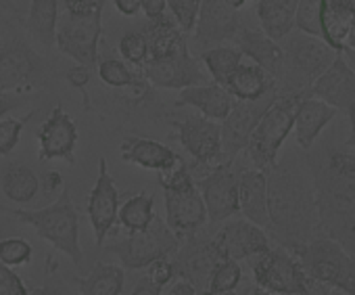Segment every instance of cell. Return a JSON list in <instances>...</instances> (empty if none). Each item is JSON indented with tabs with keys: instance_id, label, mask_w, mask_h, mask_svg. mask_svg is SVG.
<instances>
[{
	"instance_id": "5bb4252c",
	"label": "cell",
	"mask_w": 355,
	"mask_h": 295,
	"mask_svg": "<svg viewBox=\"0 0 355 295\" xmlns=\"http://www.w3.org/2000/svg\"><path fill=\"white\" fill-rule=\"evenodd\" d=\"M245 168L234 162H224L214 168L205 178L199 180V189L203 193L209 222L220 224L241 214V174Z\"/></svg>"
},
{
	"instance_id": "ab89813d",
	"label": "cell",
	"mask_w": 355,
	"mask_h": 295,
	"mask_svg": "<svg viewBox=\"0 0 355 295\" xmlns=\"http://www.w3.org/2000/svg\"><path fill=\"white\" fill-rule=\"evenodd\" d=\"M34 113L36 111H30L24 117H11V115H7V117L0 119V158L9 155L15 149L19 138H21V132H24L26 124L34 117Z\"/></svg>"
},
{
	"instance_id": "cb8c5ba5",
	"label": "cell",
	"mask_w": 355,
	"mask_h": 295,
	"mask_svg": "<svg viewBox=\"0 0 355 295\" xmlns=\"http://www.w3.org/2000/svg\"><path fill=\"white\" fill-rule=\"evenodd\" d=\"M195 107L199 109L205 117L216 119V121H224L230 111L236 105V99L228 92L226 86L211 82V84H203V86H191L184 88L178 94V99L173 101V107Z\"/></svg>"
},
{
	"instance_id": "ee69618b",
	"label": "cell",
	"mask_w": 355,
	"mask_h": 295,
	"mask_svg": "<svg viewBox=\"0 0 355 295\" xmlns=\"http://www.w3.org/2000/svg\"><path fill=\"white\" fill-rule=\"evenodd\" d=\"M146 276L157 283L159 287H165L169 285L173 278H175V264H173V258H159L155 260L148 268H146Z\"/></svg>"
},
{
	"instance_id": "484cf974",
	"label": "cell",
	"mask_w": 355,
	"mask_h": 295,
	"mask_svg": "<svg viewBox=\"0 0 355 295\" xmlns=\"http://www.w3.org/2000/svg\"><path fill=\"white\" fill-rule=\"evenodd\" d=\"M355 19V0H322L324 42L338 55H347V38Z\"/></svg>"
},
{
	"instance_id": "60d3db41",
	"label": "cell",
	"mask_w": 355,
	"mask_h": 295,
	"mask_svg": "<svg viewBox=\"0 0 355 295\" xmlns=\"http://www.w3.org/2000/svg\"><path fill=\"white\" fill-rule=\"evenodd\" d=\"M34 255V247L30 241L21 237H9V239H0V262L7 266H24L30 264Z\"/></svg>"
},
{
	"instance_id": "8d00e7d4",
	"label": "cell",
	"mask_w": 355,
	"mask_h": 295,
	"mask_svg": "<svg viewBox=\"0 0 355 295\" xmlns=\"http://www.w3.org/2000/svg\"><path fill=\"white\" fill-rule=\"evenodd\" d=\"M241 280H243L241 264L236 260H224L214 268L205 295H218V293L234 291L241 285Z\"/></svg>"
},
{
	"instance_id": "f1b7e54d",
	"label": "cell",
	"mask_w": 355,
	"mask_h": 295,
	"mask_svg": "<svg viewBox=\"0 0 355 295\" xmlns=\"http://www.w3.org/2000/svg\"><path fill=\"white\" fill-rule=\"evenodd\" d=\"M142 32L148 40L150 59H165L189 47L187 34L173 19H169V15L159 22H146Z\"/></svg>"
},
{
	"instance_id": "9a60e30c",
	"label": "cell",
	"mask_w": 355,
	"mask_h": 295,
	"mask_svg": "<svg viewBox=\"0 0 355 295\" xmlns=\"http://www.w3.org/2000/svg\"><path fill=\"white\" fill-rule=\"evenodd\" d=\"M276 99H278V88L257 101H236L230 115L222 121V144L228 162H234L241 151H247V144L259 119Z\"/></svg>"
},
{
	"instance_id": "d6986e66",
	"label": "cell",
	"mask_w": 355,
	"mask_h": 295,
	"mask_svg": "<svg viewBox=\"0 0 355 295\" xmlns=\"http://www.w3.org/2000/svg\"><path fill=\"white\" fill-rule=\"evenodd\" d=\"M214 235L226 260H249L274 247L268 230L247 218L226 220Z\"/></svg>"
},
{
	"instance_id": "d4e9b609",
	"label": "cell",
	"mask_w": 355,
	"mask_h": 295,
	"mask_svg": "<svg viewBox=\"0 0 355 295\" xmlns=\"http://www.w3.org/2000/svg\"><path fill=\"white\" fill-rule=\"evenodd\" d=\"M241 216L261 228H270L268 174L257 168H245L241 174Z\"/></svg>"
},
{
	"instance_id": "7bdbcfd3",
	"label": "cell",
	"mask_w": 355,
	"mask_h": 295,
	"mask_svg": "<svg viewBox=\"0 0 355 295\" xmlns=\"http://www.w3.org/2000/svg\"><path fill=\"white\" fill-rule=\"evenodd\" d=\"M0 295H30V287L24 278L3 262H0Z\"/></svg>"
},
{
	"instance_id": "11a10c76",
	"label": "cell",
	"mask_w": 355,
	"mask_h": 295,
	"mask_svg": "<svg viewBox=\"0 0 355 295\" xmlns=\"http://www.w3.org/2000/svg\"><path fill=\"white\" fill-rule=\"evenodd\" d=\"M224 3L228 5V7H232V9H236V11H241L245 5H247V0H224Z\"/></svg>"
},
{
	"instance_id": "d6a6232c",
	"label": "cell",
	"mask_w": 355,
	"mask_h": 295,
	"mask_svg": "<svg viewBox=\"0 0 355 295\" xmlns=\"http://www.w3.org/2000/svg\"><path fill=\"white\" fill-rule=\"evenodd\" d=\"M40 191V180L32 168L24 164H11L3 172V193L9 201L30 203Z\"/></svg>"
},
{
	"instance_id": "681fc988",
	"label": "cell",
	"mask_w": 355,
	"mask_h": 295,
	"mask_svg": "<svg viewBox=\"0 0 355 295\" xmlns=\"http://www.w3.org/2000/svg\"><path fill=\"white\" fill-rule=\"evenodd\" d=\"M42 187H44V193L46 195H55L57 191L65 189V183H63V176L53 170V172H46L42 176Z\"/></svg>"
},
{
	"instance_id": "f35d334b",
	"label": "cell",
	"mask_w": 355,
	"mask_h": 295,
	"mask_svg": "<svg viewBox=\"0 0 355 295\" xmlns=\"http://www.w3.org/2000/svg\"><path fill=\"white\" fill-rule=\"evenodd\" d=\"M203 0H167V9L171 11L173 22L189 36L195 32L199 15H201Z\"/></svg>"
},
{
	"instance_id": "680465c9",
	"label": "cell",
	"mask_w": 355,
	"mask_h": 295,
	"mask_svg": "<svg viewBox=\"0 0 355 295\" xmlns=\"http://www.w3.org/2000/svg\"><path fill=\"white\" fill-rule=\"evenodd\" d=\"M251 3H257V5H259V3H261V0H251Z\"/></svg>"
},
{
	"instance_id": "8992f818",
	"label": "cell",
	"mask_w": 355,
	"mask_h": 295,
	"mask_svg": "<svg viewBox=\"0 0 355 295\" xmlns=\"http://www.w3.org/2000/svg\"><path fill=\"white\" fill-rule=\"evenodd\" d=\"M19 222L36 228L57 251H63L76 266H82L84 251L80 245V214L73 205L71 191L65 185L55 203L40 210H7Z\"/></svg>"
},
{
	"instance_id": "f546056e",
	"label": "cell",
	"mask_w": 355,
	"mask_h": 295,
	"mask_svg": "<svg viewBox=\"0 0 355 295\" xmlns=\"http://www.w3.org/2000/svg\"><path fill=\"white\" fill-rule=\"evenodd\" d=\"M297 5L299 0H261L257 5L261 30L278 42L284 40L295 30Z\"/></svg>"
},
{
	"instance_id": "3957f363",
	"label": "cell",
	"mask_w": 355,
	"mask_h": 295,
	"mask_svg": "<svg viewBox=\"0 0 355 295\" xmlns=\"http://www.w3.org/2000/svg\"><path fill=\"white\" fill-rule=\"evenodd\" d=\"M165 199V222L182 243L199 235L209 222L207 205L191 166L182 160L167 172H159Z\"/></svg>"
},
{
	"instance_id": "6f0895ef",
	"label": "cell",
	"mask_w": 355,
	"mask_h": 295,
	"mask_svg": "<svg viewBox=\"0 0 355 295\" xmlns=\"http://www.w3.org/2000/svg\"><path fill=\"white\" fill-rule=\"evenodd\" d=\"M218 295H236V291H226V293H218Z\"/></svg>"
},
{
	"instance_id": "816d5d0a",
	"label": "cell",
	"mask_w": 355,
	"mask_h": 295,
	"mask_svg": "<svg viewBox=\"0 0 355 295\" xmlns=\"http://www.w3.org/2000/svg\"><path fill=\"white\" fill-rule=\"evenodd\" d=\"M113 5L125 17H134L142 11V0H113Z\"/></svg>"
},
{
	"instance_id": "b9f144b4",
	"label": "cell",
	"mask_w": 355,
	"mask_h": 295,
	"mask_svg": "<svg viewBox=\"0 0 355 295\" xmlns=\"http://www.w3.org/2000/svg\"><path fill=\"white\" fill-rule=\"evenodd\" d=\"M92 67H86V65H73L65 71V80L69 82L71 88H76L80 94H82V101H84V109L90 111V92H88V86L92 82Z\"/></svg>"
},
{
	"instance_id": "f907efd6",
	"label": "cell",
	"mask_w": 355,
	"mask_h": 295,
	"mask_svg": "<svg viewBox=\"0 0 355 295\" xmlns=\"http://www.w3.org/2000/svg\"><path fill=\"white\" fill-rule=\"evenodd\" d=\"M161 291H163V287H159L157 283H153V280L144 274V276L138 278V283H136L132 295H161Z\"/></svg>"
},
{
	"instance_id": "5b68a950",
	"label": "cell",
	"mask_w": 355,
	"mask_h": 295,
	"mask_svg": "<svg viewBox=\"0 0 355 295\" xmlns=\"http://www.w3.org/2000/svg\"><path fill=\"white\" fill-rule=\"evenodd\" d=\"M284 67L276 82L282 96H307L313 82L336 61L338 53L332 51L322 38L293 30L284 40Z\"/></svg>"
},
{
	"instance_id": "52a82bcc",
	"label": "cell",
	"mask_w": 355,
	"mask_h": 295,
	"mask_svg": "<svg viewBox=\"0 0 355 295\" xmlns=\"http://www.w3.org/2000/svg\"><path fill=\"white\" fill-rule=\"evenodd\" d=\"M55 80V67L46 55L32 42L28 30H19L0 59V92L30 94L49 88Z\"/></svg>"
},
{
	"instance_id": "4dcf8cb0",
	"label": "cell",
	"mask_w": 355,
	"mask_h": 295,
	"mask_svg": "<svg viewBox=\"0 0 355 295\" xmlns=\"http://www.w3.org/2000/svg\"><path fill=\"white\" fill-rule=\"evenodd\" d=\"M73 283L80 295H121L125 272L123 266L98 262L86 276H78Z\"/></svg>"
},
{
	"instance_id": "836d02e7",
	"label": "cell",
	"mask_w": 355,
	"mask_h": 295,
	"mask_svg": "<svg viewBox=\"0 0 355 295\" xmlns=\"http://www.w3.org/2000/svg\"><path fill=\"white\" fill-rule=\"evenodd\" d=\"M243 57L245 55L241 53V49L230 47V44H222V47L209 49V51H205V53L199 55V59L205 65V69L211 76V80L218 82V84H222V86L228 82V78L243 63Z\"/></svg>"
},
{
	"instance_id": "ba28073f",
	"label": "cell",
	"mask_w": 355,
	"mask_h": 295,
	"mask_svg": "<svg viewBox=\"0 0 355 295\" xmlns=\"http://www.w3.org/2000/svg\"><path fill=\"white\" fill-rule=\"evenodd\" d=\"M295 255L313 283L355 295V255L338 241L322 235L295 251Z\"/></svg>"
},
{
	"instance_id": "603a6c76",
	"label": "cell",
	"mask_w": 355,
	"mask_h": 295,
	"mask_svg": "<svg viewBox=\"0 0 355 295\" xmlns=\"http://www.w3.org/2000/svg\"><path fill=\"white\" fill-rule=\"evenodd\" d=\"M338 109L332 105L315 99V96H303L295 111V138L301 151H309L313 142L320 138L324 128L336 117Z\"/></svg>"
},
{
	"instance_id": "2e32d148",
	"label": "cell",
	"mask_w": 355,
	"mask_h": 295,
	"mask_svg": "<svg viewBox=\"0 0 355 295\" xmlns=\"http://www.w3.org/2000/svg\"><path fill=\"white\" fill-rule=\"evenodd\" d=\"M241 28L243 22L236 9L228 7L224 0H203L201 15L193 32V49L201 55L209 49L234 42Z\"/></svg>"
},
{
	"instance_id": "8fae6325",
	"label": "cell",
	"mask_w": 355,
	"mask_h": 295,
	"mask_svg": "<svg viewBox=\"0 0 355 295\" xmlns=\"http://www.w3.org/2000/svg\"><path fill=\"white\" fill-rule=\"evenodd\" d=\"M299 101V96L278 94L272 107L263 113L247 144V158L253 168L268 172L276 166L282 144L295 128V111Z\"/></svg>"
},
{
	"instance_id": "e0dca14e",
	"label": "cell",
	"mask_w": 355,
	"mask_h": 295,
	"mask_svg": "<svg viewBox=\"0 0 355 295\" xmlns=\"http://www.w3.org/2000/svg\"><path fill=\"white\" fill-rule=\"evenodd\" d=\"M36 138L40 142L38 160H63L69 166H76V144L80 138L76 121L67 115L63 105H57L44 124L36 130Z\"/></svg>"
},
{
	"instance_id": "f6af8a7d",
	"label": "cell",
	"mask_w": 355,
	"mask_h": 295,
	"mask_svg": "<svg viewBox=\"0 0 355 295\" xmlns=\"http://www.w3.org/2000/svg\"><path fill=\"white\" fill-rule=\"evenodd\" d=\"M30 295H80L78 287H71L65 280H46L42 285H32Z\"/></svg>"
},
{
	"instance_id": "6da1fadb",
	"label": "cell",
	"mask_w": 355,
	"mask_h": 295,
	"mask_svg": "<svg viewBox=\"0 0 355 295\" xmlns=\"http://www.w3.org/2000/svg\"><path fill=\"white\" fill-rule=\"evenodd\" d=\"M266 174L270 201L268 233L272 241L295 253L324 235L305 151L303 158L299 151H288Z\"/></svg>"
},
{
	"instance_id": "44dd1931",
	"label": "cell",
	"mask_w": 355,
	"mask_h": 295,
	"mask_svg": "<svg viewBox=\"0 0 355 295\" xmlns=\"http://www.w3.org/2000/svg\"><path fill=\"white\" fill-rule=\"evenodd\" d=\"M119 151H121L123 162L134 164L144 170H157V172H167L182 162V158L173 149H169L167 144L146 138V136H138V134L123 136Z\"/></svg>"
},
{
	"instance_id": "277c9868",
	"label": "cell",
	"mask_w": 355,
	"mask_h": 295,
	"mask_svg": "<svg viewBox=\"0 0 355 295\" xmlns=\"http://www.w3.org/2000/svg\"><path fill=\"white\" fill-rule=\"evenodd\" d=\"M107 0H63L57 47L78 65L96 67L103 40V9Z\"/></svg>"
},
{
	"instance_id": "c3c4849f",
	"label": "cell",
	"mask_w": 355,
	"mask_h": 295,
	"mask_svg": "<svg viewBox=\"0 0 355 295\" xmlns=\"http://www.w3.org/2000/svg\"><path fill=\"white\" fill-rule=\"evenodd\" d=\"M26 103H28V99L24 94H5V92H0V119L7 117V113L19 109Z\"/></svg>"
},
{
	"instance_id": "1f68e13d",
	"label": "cell",
	"mask_w": 355,
	"mask_h": 295,
	"mask_svg": "<svg viewBox=\"0 0 355 295\" xmlns=\"http://www.w3.org/2000/svg\"><path fill=\"white\" fill-rule=\"evenodd\" d=\"M96 76L109 90H125L144 80V74L140 67H132L123 59H117L113 55H103L96 65Z\"/></svg>"
},
{
	"instance_id": "f5cc1de1",
	"label": "cell",
	"mask_w": 355,
	"mask_h": 295,
	"mask_svg": "<svg viewBox=\"0 0 355 295\" xmlns=\"http://www.w3.org/2000/svg\"><path fill=\"white\" fill-rule=\"evenodd\" d=\"M347 115H349V121H351V130H349V136L345 138V142L351 146V149H355V107Z\"/></svg>"
},
{
	"instance_id": "7402d4cb",
	"label": "cell",
	"mask_w": 355,
	"mask_h": 295,
	"mask_svg": "<svg viewBox=\"0 0 355 295\" xmlns=\"http://www.w3.org/2000/svg\"><path fill=\"white\" fill-rule=\"evenodd\" d=\"M234 47L278 82L284 67V49L278 40L270 38L263 30L243 26L234 38Z\"/></svg>"
},
{
	"instance_id": "e575fe53",
	"label": "cell",
	"mask_w": 355,
	"mask_h": 295,
	"mask_svg": "<svg viewBox=\"0 0 355 295\" xmlns=\"http://www.w3.org/2000/svg\"><path fill=\"white\" fill-rule=\"evenodd\" d=\"M157 218L155 214V201L148 193H138L132 195L125 203H121L119 208V224L128 230V233H136V230H144L153 224V220Z\"/></svg>"
},
{
	"instance_id": "db71d44e",
	"label": "cell",
	"mask_w": 355,
	"mask_h": 295,
	"mask_svg": "<svg viewBox=\"0 0 355 295\" xmlns=\"http://www.w3.org/2000/svg\"><path fill=\"white\" fill-rule=\"evenodd\" d=\"M347 49L355 51V19H353V26H351V32H349V38H347Z\"/></svg>"
},
{
	"instance_id": "9f6ffc18",
	"label": "cell",
	"mask_w": 355,
	"mask_h": 295,
	"mask_svg": "<svg viewBox=\"0 0 355 295\" xmlns=\"http://www.w3.org/2000/svg\"><path fill=\"white\" fill-rule=\"evenodd\" d=\"M249 295H276V293H270V291H266V289H261V287H253L251 291H249Z\"/></svg>"
},
{
	"instance_id": "7c38bea8",
	"label": "cell",
	"mask_w": 355,
	"mask_h": 295,
	"mask_svg": "<svg viewBox=\"0 0 355 295\" xmlns=\"http://www.w3.org/2000/svg\"><path fill=\"white\" fill-rule=\"evenodd\" d=\"M180 247L182 241L175 237V233L167 226L165 220L157 216L148 228L130 233L125 239L107 245L105 251L117 255L123 268L140 270L148 268L159 258H173L180 251Z\"/></svg>"
},
{
	"instance_id": "4fadbf2b",
	"label": "cell",
	"mask_w": 355,
	"mask_h": 295,
	"mask_svg": "<svg viewBox=\"0 0 355 295\" xmlns=\"http://www.w3.org/2000/svg\"><path fill=\"white\" fill-rule=\"evenodd\" d=\"M140 69L155 88L184 90L191 86L211 84V76L207 69H203L201 59L193 53L191 47L165 59H148Z\"/></svg>"
},
{
	"instance_id": "74e56055",
	"label": "cell",
	"mask_w": 355,
	"mask_h": 295,
	"mask_svg": "<svg viewBox=\"0 0 355 295\" xmlns=\"http://www.w3.org/2000/svg\"><path fill=\"white\" fill-rule=\"evenodd\" d=\"M295 30L322 38V0H299L297 15H295ZM324 40V38H322Z\"/></svg>"
},
{
	"instance_id": "ac0fdd59",
	"label": "cell",
	"mask_w": 355,
	"mask_h": 295,
	"mask_svg": "<svg viewBox=\"0 0 355 295\" xmlns=\"http://www.w3.org/2000/svg\"><path fill=\"white\" fill-rule=\"evenodd\" d=\"M119 201H121V195L115 187L113 176L109 174L107 160L101 158L98 160V176L88 195V205H86L98 247H103L107 235L113 230L115 222L119 220V208H121Z\"/></svg>"
},
{
	"instance_id": "7a4b0ae2",
	"label": "cell",
	"mask_w": 355,
	"mask_h": 295,
	"mask_svg": "<svg viewBox=\"0 0 355 295\" xmlns=\"http://www.w3.org/2000/svg\"><path fill=\"white\" fill-rule=\"evenodd\" d=\"M322 233L355 255V149L332 136L305 151Z\"/></svg>"
},
{
	"instance_id": "d590c367",
	"label": "cell",
	"mask_w": 355,
	"mask_h": 295,
	"mask_svg": "<svg viewBox=\"0 0 355 295\" xmlns=\"http://www.w3.org/2000/svg\"><path fill=\"white\" fill-rule=\"evenodd\" d=\"M119 55L125 63H130L132 67H142L148 59V40L144 36L142 30H128L123 32V36L119 38Z\"/></svg>"
},
{
	"instance_id": "4316f807",
	"label": "cell",
	"mask_w": 355,
	"mask_h": 295,
	"mask_svg": "<svg viewBox=\"0 0 355 295\" xmlns=\"http://www.w3.org/2000/svg\"><path fill=\"white\" fill-rule=\"evenodd\" d=\"M224 86L236 101H257L278 88L276 80L253 61L241 63Z\"/></svg>"
},
{
	"instance_id": "7dc6e473",
	"label": "cell",
	"mask_w": 355,
	"mask_h": 295,
	"mask_svg": "<svg viewBox=\"0 0 355 295\" xmlns=\"http://www.w3.org/2000/svg\"><path fill=\"white\" fill-rule=\"evenodd\" d=\"M169 295H201L197 285L187 276H175L169 285Z\"/></svg>"
},
{
	"instance_id": "bcb514c9",
	"label": "cell",
	"mask_w": 355,
	"mask_h": 295,
	"mask_svg": "<svg viewBox=\"0 0 355 295\" xmlns=\"http://www.w3.org/2000/svg\"><path fill=\"white\" fill-rule=\"evenodd\" d=\"M142 13L148 22L167 17V0H142Z\"/></svg>"
},
{
	"instance_id": "30bf717a",
	"label": "cell",
	"mask_w": 355,
	"mask_h": 295,
	"mask_svg": "<svg viewBox=\"0 0 355 295\" xmlns=\"http://www.w3.org/2000/svg\"><path fill=\"white\" fill-rule=\"evenodd\" d=\"M169 126L173 128V136L180 140V144L193 158V164L189 166L197 183L205 178L214 168L228 162L222 144V126L216 119H209L203 113H195L187 115L184 119H171Z\"/></svg>"
},
{
	"instance_id": "9c48e42d",
	"label": "cell",
	"mask_w": 355,
	"mask_h": 295,
	"mask_svg": "<svg viewBox=\"0 0 355 295\" xmlns=\"http://www.w3.org/2000/svg\"><path fill=\"white\" fill-rule=\"evenodd\" d=\"M255 285L276 295H322L326 287L313 283L303 270L299 258L282 245L255 255L253 260Z\"/></svg>"
},
{
	"instance_id": "83f0119b",
	"label": "cell",
	"mask_w": 355,
	"mask_h": 295,
	"mask_svg": "<svg viewBox=\"0 0 355 295\" xmlns=\"http://www.w3.org/2000/svg\"><path fill=\"white\" fill-rule=\"evenodd\" d=\"M26 30L38 49H53V44H57L59 30V0H32Z\"/></svg>"
},
{
	"instance_id": "ffe728a7",
	"label": "cell",
	"mask_w": 355,
	"mask_h": 295,
	"mask_svg": "<svg viewBox=\"0 0 355 295\" xmlns=\"http://www.w3.org/2000/svg\"><path fill=\"white\" fill-rule=\"evenodd\" d=\"M307 96H315L338 111H351L355 107V67L338 55L336 61L313 82Z\"/></svg>"
}]
</instances>
